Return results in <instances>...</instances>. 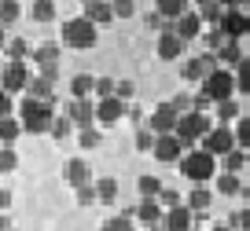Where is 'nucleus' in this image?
Returning <instances> with one entry per match:
<instances>
[{"instance_id":"423d86ee","label":"nucleus","mask_w":250,"mask_h":231,"mask_svg":"<svg viewBox=\"0 0 250 231\" xmlns=\"http://www.w3.org/2000/svg\"><path fill=\"white\" fill-rule=\"evenodd\" d=\"M30 81H33V74L26 62H4V70H0V92H8V96L26 92Z\"/></svg>"},{"instance_id":"a18cd8bd","label":"nucleus","mask_w":250,"mask_h":231,"mask_svg":"<svg viewBox=\"0 0 250 231\" xmlns=\"http://www.w3.org/2000/svg\"><path fill=\"white\" fill-rule=\"evenodd\" d=\"M151 147H155V136H151V132L147 129H140V132H136V151H151Z\"/></svg>"},{"instance_id":"0eeeda50","label":"nucleus","mask_w":250,"mask_h":231,"mask_svg":"<svg viewBox=\"0 0 250 231\" xmlns=\"http://www.w3.org/2000/svg\"><path fill=\"white\" fill-rule=\"evenodd\" d=\"M247 30H250L247 11H243V8H235V11L225 8V15H221V22H217V33H221V37H225V40H239Z\"/></svg>"},{"instance_id":"a211bd4d","label":"nucleus","mask_w":250,"mask_h":231,"mask_svg":"<svg viewBox=\"0 0 250 231\" xmlns=\"http://www.w3.org/2000/svg\"><path fill=\"white\" fill-rule=\"evenodd\" d=\"M158 55H162L166 62L180 59V55H184V40H180V37H173V30L158 33Z\"/></svg>"},{"instance_id":"412c9836","label":"nucleus","mask_w":250,"mask_h":231,"mask_svg":"<svg viewBox=\"0 0 250 231\" xmlns=\"http://www.w3.org/2000/svg\"><path fill=\"white\" fill-rule=\"evenodd\" d=\"M26 96H30V99H41V103H52L55 99V85L44 81V77H33L30 88H26Z\"/></svg>"},{"instance_id":"9d476101","label":"nucleus","mask_w":250,"mask_h":231,"mask_svg":"<svg viewBox=\"0 0 250 231\" xmlns=\"http://www.w3.org/2000/svg\"><path fill=\"white\" fill-rule=\"evenodd\" d=\"M66 117H70V125H78V129H96V103L92 99H70Z\"/></svg>"},{"instance_id":"e433bc0d","label":"nucleus","mask_w":250,"mask_h":231,"mask_svg":"<svg viewBox=\"0 0 250 231\" xmlns=\"http://www.w3.org/2000/svg\"><path fill=\"white\" fill-rule=\"evenodd\" d=\"M232 139H235V147H239V151H247V143H250V125H247V117H239V121H235Z\"/></svg>"},{"instance_id":"b1692460","label":"nucleus","mask_w":250,"mask_h":231,"mask_svg":"<svg viewBox=\"0 0 250 231\" xmlns=\"http://www.w3.org/2000/svg\"><path fill=\"white\" fill-rule=\"evenodd\" d=\"M136 216H140L144 224H162V206H158L155 198H140V206H136Z\"/></svg>"},{"instance_id":"f257e3e1","label":"nucleus","mask_w":250,"mask_h":231,"mask_svg":"<svg viewBox=\"0 0 250 231\" xmlns=\"http://www.w3.org/2000/svg\"><path fill=\"white\" fill-rule=\"evenodd\" d=\"M180 176H188L195 187H206V180L217 176V158H210L206 151H188L180 154Z\"/></svg>"},{"instance_id":"a878e982","label":"nucleus","mask_w":250,"mask_h":231,"mask_svg":"<svg viewBox=\"0 0 250 231\" xmlns=\"http://www.w3.org/2000/svg\"><path fill=\"white\" fill-rule=\"evenodd\" d=\"M210 202H213V191H210V187H195V191L188 194L184 206L195 209V213H206V209H210Z\"/></svg>"},{"instance_id":"473e14b6","label":"nucleus","mask_w":250,"mask_h":231,"mask_svg":"<svg viewBox=\"0 0 250 231\" xmlns=\"http://www.w3.org/2000/svg\"><path fill=\"white\" fill-rule=\"evenodd\" d=\"M195 15H199V22H213V26H217L221 15H225V8H221V4H203Z\"/></svg>"},{"instance_id":"2f4dec72","label":"nucleus","mask_w":250,"mask_h":231,"mask_svg":"<svg viewBox=\"0 0 250 231\" xmlns=\"http://www.w3.org/2000/svg\"><path fill=\"white\" fill-rule=\"evenodd\" d=\"M239 176H232V173H217V194H228V198H232V194H239Z\"/></svg>"},{"instance_id":"8fccbe9b","label":"nucleus","mask_w":250,"mask_h":231,"mask_svg":"<svg viewBox=\"0 0 250 231\" xmlns=\"http://www.w3.org/2000/svg\"><path fill=\"white\" fill-rule=\"evenodd\" d=\"M8 206H11V191H4V187H0V213H4Z\"/></svg>"},{"instance_id":"09e8293b","label":"nucleus","mask_w":250,"mask_h":231,"mask_svg":"<svg viewBox=\"0 0 250 231\" xmlns=\"http://www.w3.org/2000/svg\"><path fill=\"white\" fill-rule=\"evenodd\" d=\"M0 117H11V96L0 92Z\"/></svg>"},{"instance_id":"dca6fc26","label":"nucleus","mask_w":250,"mask_h":231,"mask_svg":"<svg viewBox=\"0 0 250 231\" xmlns=\"http://www.w3.org/2000/svg\"><path fill=\"white\" fill-rule=\"evenodd\" d=\"M162 231H191V209L188 206H173L162 216Z\"/></svg>"},{"instance_id":"c03bdc74","label":"nucleus","mask_w":250,"mask_h":231,"mask_svg":"<svg viewBox=\"0 0 250 231\" xmlns=\"http://www.w3.org/2000/svg\"><path fill=\"white\" fill-rule=\"evenodd\" d=\"M136 11V4H129V0H118V4H110V15H118V19H129Z\"/></svg>"},{"instance_id":"cd10ccee","label":"nucleus","mask_w":250,"mask_h":231,"mask_svg":"<svg viewBox=\"0 0 250 231\" xmlns=\"http://www.w3.org/2000/svg\"><path fill=\"white\" fill-rule=\"evenodd\" d=\"M92 85H96V77H92V74H78V77L70 81L74 99H88V96H92Z\"/></svg>"},{"instance_id":"f3484780","label":"nucleus","mask_w":250,"mask_h":231,"mask_svg":"<svg viewBox=\"0 0 250 231\" xmlns=\"http://www.w3.org/2000/svg\"><path fill=\"white\" fill-rule=\"evenodd\" d=\"M66 184H74V187L92 184V165H88L85 158H70V162H66Z\"/></svg>"},{"instance_id":"9b49d317","label":"nucleus","mask_w":250,"mask_h":231,"mask_svg":"<svg viewBox=\"0 0 250 231\" xmlns=\"http://www.w3.org/2000/svg\"><path fill=\"white\" fill-rule=\"evenodd\" d=\"M217 70V59L210 55H195V59H188L184 66H180V74H184V81H206V77Z\"/></svg>"},{"instance_id":"603ef678","label":"nucleus","mask_w":250,"mask_h":231,"mask_svg":"<svg viewBox=\"0 0 250 231\" xmlns=\"http://www.w3.org/2000/svg\"><path fill=\"white\" fill-rule=\"evenodd\" d=\"M151 231H162V224H151Z\"/></svg>"},{"instance_id":"f03ea898","label":"nucleus","mask_w":250,"mask_h":231,"mask_svg":"<svg viewBox=\"0 0 250 231\" xmlns=\"http://www.w3.org/2000/svg\"><path fill=\"white\" fill-rule=\"evenodd\" d=\"M52 117H55V107H52V103L30 99V96H26L22 107H19V125H22L26 132H33V136H41V132L52 129Z\"/></svg>"},{"instance_id":"58836bf2","label":"nucleus","mask_w":250,"mask_h":231,"mask_svg":"<svg viewBox=\"0 0 250 231\" xmlns=\"http://www.w3.org/2000/svg\"><path fill=\"white\" fill-rule=\"evenodd\" d=\"M33 19H37V22H52L55 19V4H48V0L33 4Z\"/></svg>"},{"instance_id":"aec40b11","label":"nucleus","mask_w":250,"mask_h":231,"mask_svg":"<svg viewBox=\"0 0 250 231\" xmlns=\"http://www.w3.org/2000/svg\"><path fill=\"white\" fill-rule=\"evenodd\" d=\"M30 59L37 62L41 70H44V66H59V48H55L52 40H48V44H37V48H33V55H30Z\"/></svg>"},{"instance_id":"7c9ffc66","label":"nucleus","mask_w":250,"mask_h":231,"mask_svg":"<svg viewBox=\"0 0 250 231\" xmlns=\"http://www.w3.org/2000/svg\"><path fill=\"white\" fill-rule=\"evenodd\" d=\"M136 191H140V198H155V194L162 191V180L151 176V173H144V176L136 180Z\"/></svg>"},{"instance_id":"393cba45","label":"nucleus","mask_w":250,"mask_h":231,"mask_svg":"<svg viewBox=\"0 0 250 231\" xmlns=\"http://www.w3.org/2000/svg\"><path fill=\"white\" fill-rule=\"evenodd\" d=\"M92 191H96V202H114L118 198V180L114 176H100L92 184Z\"/></svg>"},{"instance_id":"f704fd0d","label":"nucleus","mask_w":250,"mask_h":231,"mask_svg":"<svg viewBox=\"0 0 250 231\" xmlns=\"http://www.w3.org/2000/svg\"><path fill=\"white\" fill-rule=\"evenodd\" d=\"M155 202H158V206H166V209H173V206H184V198L177 194V187H162V191L155 194Z\"/></svg>"},{"instance_id":"ddd939ff","label":"nucleus","mask_w":250,"mask_h":231,"mask_svg":"<svg viewBox=\"0 0 250 231\" xmlns=\"http://www.w3.org/2000/svg\"><path fill=\"white\" fill-rule=\"evenodd\" d=\"M169 30H173V37H180V40L188 44V40H195L199 33H203V22H199V15H195V11H184V15H180L177 22L169 26Z\"/></svg>"},{"instance_id":"20e7f679","label":"nucleus","mask_w":250,"mask_h":231,"mask_svg":"<svg viewBox=\"0 0 250 231\" xmlns=\"http://www.w3.org/2000/svg\"><path fill=\"white\" fill-rule=\"evenodd\" d=\"M96 37H100V30H96L92 22H85L81 15L62 22V44L66 48H81V52H85V48H96Z\"/></svg>"},{"instance_id":"7ed1b4c3","label":"nucleus","mask_w":250,"mask_h":231,"mask_svg":"<svg viewBox=\"0 0 250 231\" xmlns=\"http://www.w3.org/2000/svg\"><path fill=\"white\" fill-rule=\"evenodd\" d=\"M213 125H210V117L206 114H195V110H188V114H180L177 117V125H173V136L180 139V143H199V139L206 136V132H210Z\"/></svg>"},{"instance_id":"de8ad7c7","label":"nucleus","mask_w":250,"mask_h":231,"mask_svg":"<svg viewBox=\"0 0 250 231\" xmlns=\"http://www.w3.org/2000/svg\"><path fill=\"white\" fill-rule=\"evenodd\" d=\"M228 228L243 231V228H247V213H243V209H239V213H232V220H228Z\"/></svg>"},{"instance_id":"4c0bfd02","label":"nucleus","mask_w":250,"mask_h":231,"mask_svg":"<svg viewBox=\"0 0 250 231\" xmlns=\"http://www.w3.org/2000/svg\"><path fill=\"white\" fill-rule=\"evenodd\" d=\"M92 92L100 96V99H114V77H96Z\"/></svg>"},{"instance_id":"3c124183","label":"nucleus","mask_w":250,"mask_h":231,"mask_svg":"<svg viewBox=\"0 0 250 231\" xmlns=\"http://www.w3.org/2000/svg\"><path fill=\"white\" fill-rule=\"evenodd\" d=\"M4 44H8V40H4V26H0V48H4Z\"/></svg>"},{"instance_id":"c9c22d12","label":"nucleus","mask_w":250,"mask_h":231,"mask_svg":"<svg viewBox=\"0 0 250 231\" xmlns=\"http://www.w3.org/2000/svg\"><path fill=\"white\" fill-rule=\"evenodd\" d=\"M19 15H22V8H19L15 0H4V4H0V26H11Z\"/></svg>"},{"instance_id":"ea45409f","label":"nucleus","mask_w":250,"mask_h":231,"mask_svg":"<svg viewBox=\"0 0 250 231\" xmlns=\"http://www.w3.org/2000/svg\"><path fill=\"white\" fill-rule=\"evenodd\" d=\"M15 165H19V154L11 147H0V173H11Z\"/></svg>"},{"instance_id":"49530a36","label":"nucleus","mask_w":250,"mask_h":231,"mask_svg":"<svg viewBox=\"0 0 250 231\" xmlns=\"http://www.w3.org/2000/svg\"><path fill=\"white\" fill-rule=\"evenodd\" d=\"M78 206H96V191H92V184L78 187Z\"/></svg>"},{"instance_id":"6ab92c4d","label":"nucleus","mask_w":250,"mask_h":231,"mask_svg":"<svg viewBox=\"0 0 250 231\" xmlns=\"http://www.w3.org/2000/svg\"><path fill=\"white\" fill-rule=\"evenodd\" d=\"M184 11H188V4H184V0H158L155 15L162 19V22H169V26H173L180 15H184Z\"/></svg>"},{"instance_id":"4be33fe9","label":"nucleus","mask_w":250,"mask_h":231,"mask_svg":"<svg viewBox=\"0 0 250 231\" xmlns=\"http://www.w3.org/2000/svg\"><path fill=\"white\" fill-rule=\"evenodd\" d=\"M4 52L11 55V62H30V55H33V44L26 37H15V40H8L4 44Z\"/></svg>"},{"instance_id":"c756f323","label":"nucleus","mask_w":250,"mask_h":231,"mask_svg":"<svg viewBox=\"0 0 250 231\" xmlns=\"http://www.w3.org/2000/svg\"><path fill=\"white\" fill-rule=\"evenodd\" d=\"M19 132H22V125H19V117H0V143L8 147L19 139Z\"/></svg>"},{"instance_id":"864d4df0","label":"nucleus","mask_w":250,"mask_h":231,"mask_svg":"<svg viewBox=\"0 0 250 231\" xmlns=\"http://www.w3.org/2000/svg\"><path fill=\"white\" fill-rule=\"evenodd\" d=\"M213 231H232V228H213Z\"/></svg>"},{"instance_id":"37998d69","label":"nucleus","mask_w":250,"mask_h":231,"mask_svg":"<svg viewBox=\"0 0 250 231\" xmlns=\"http://www.w3.org/2000/svg\"><path fill=\"white\" fill-rule=\"evenodd\" d=\"M136 92V85H133V81H114V99H129V96H133Z\"/></svg>"},{"instance_id":"2eb2a0df","label":"nucleus","mask_w":250,"mask_h":231,"mask_svg":"<svg viewBox=\"0 0 250 231\" xmlns=\"http://www.w3.org/2000/svg\"><path fill=\"white\" fill-rule=\"evenodd\" d=\"M125 117V103L122 99H100L96 103V125H118Z\"/></svg>"},{"instance_id":"5701e85b","label":"nucleus","mask_w":250,"mask_h":231,"mask_svg":"<svg viewBox=\"0 0 250 231\" xmlns=\"http://www.w3.org/2000/svg\"><path fill=\"white\" fill-rule=\"evenodd\" d=\"M81 19L92 22V26H103V22H110L114 15H110V4H96V0H92V4H85V15H81Z\"/></svg>"},{"instance_id":"5fc2aeb1","label":"nucleus","mask_w":250,"mask_h":231,"mask_svg":"<svg viewBox=\"0 0 250 231\" xmlns=\"http://www.w3.org/2000/svg\"><path fill=\"white\" fill-rule=\"evenodd\" d=\"M0 70H4V62H0Z\"/></svg>"},{"instance_id":"4468645a","label":"nucleus","mask_w":250,"mask_h":231,"mask_svg":"<svg viewBox=\"0 0 250 231\" xmlns=\"http://www.w3.org/2000/svg\"><path fill=\"white\" fill-rule=\"evenodd\" d=\"M213 59L221 62V70H235L247 55H243V48H239V40H221L217 44V52H213Z\"/></svg>"},{"instance_id":"a19ab883","label":"nucleus","mask_w":250,"mask_h":231,"mask_svg":"<svg viewBox=\"0 0 250 231\" xmlns=\"http://www.w3.org/2000/svg\"><path fill=\"white\" fill-rule=\"evenodd\" d=\"M100 231H133V220H129V216H110Z\"/></svg>"},{"instance_id":"79ce46f5","label":"nucleus","mask_w":250,"mask_h":231,"mask_svg":"<svg viewBox=\"0 0 250 231\" xmlns=\"http://www.w3.org/2000/svg\"><path fill=\"white\" fill-rule=\"evenodd\" d=\"M78 139H81V147H85V151L100 147V132H96V129H81V132H78Z\"/></svg>"},{"instance_id":"39448f33","label":"nucleus","mask_w":250,"mask_h":231,"mask_svg":"<svg viewBox=\"0 0 250 231\" xmlns=\"http://www.w3.org/2000/svg\"><path fill=\"white\" fill-rule=\"evenodd\" d=\"M199 92L206 96L210 103H225V99H232V92H235V81H232V70H213L210 77L203 81V88Z\"/></svg>"},{"instance_id":"6e6552de","label":"nucleus","mask_w":250,"mask_h":231,"mask_svg":"<svg viewBox=\"0 0 250 231\" xmlns=\"http://www.w3.org/2000/svg\"><path fill=\"white\" fill-rule=\"evenodd\" d=\"M232 147H235L232 129H228V125H217V129H210V132L203 136V147H199V151H206L210 158H217V154H228Z\"/></svg>"},{"instance_id":"f8f14e48","label":"nucleus","mask_w":250,"mask_h":231,"mask_svg":"<svg viewBox=\"0 0 250 231\" xmlns=\"http://www.w3.org/2000/svg\"><path fill=\"white\" fill-rule=\"evenodd\" d=\"M151 154H155L158 162L173 165V162H180V154H184V143H180L177 136H155V147H151Z\"/></svg>"},{"instance_id":"1a4fd4ad","label":"nucleus","mask_w":250,"mask_h":231,"mask_svg":"<svg viewBox=\"0 0 250 231\" xmlns=\"http://www.w3.org/2000/svg\"><path fill=\"white\" fill-rule=\"evenodd\" d=\"M173 125H177V110L169 103H158L151 110V121H147V132L151 136H173Z\"/></svg>"},{"instance_id":"72a5a7b5","label":"nucleus","mask_w":250,"mask_h":231,"mask_svg":"<svg viewBox=\"0 0 250 231\" xmlns=\"http://www.w3.org/2000/svg\"><path fill=\"white\" fill-rule=\"evenodd\" d=\"M70 129H74L70 117H66V114H55V117H52V129H48V132H52L55 139H66V136H70Z\"/></svg>"},{"instance_id":"c85d7f7f","label":"nucleus","mask_w":250,"mask_h":231,"mask_svg":"<svg viewBox=\"0 0 250 231\" xmlns=\"http://www.w3.org/2000/svg\"><path fill=\"white\" fill-rule=\"evenodd\" d=\"M221 158H225V173H232V176L247 169V151H239V147H232V151L221 154Z\"/></svg>"},{"instance_id":"bb28decb","label":"nucleus","mask_w":250,"mask_h":231,"mask_svg":"<svg viewBox=\"0 0 250 231\" xmlns=\"http://www.w3.org/2000/svg\"><path fill=\"white\" fill-rule=\"evenodd\" d=\"M213 107H217V117H221V125H228V129H232V121H239V117H243V107H239L235 99L213 103Z\"/></svg>"}]
</instances>
